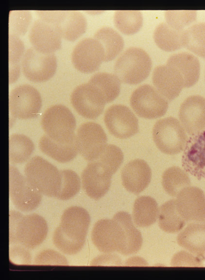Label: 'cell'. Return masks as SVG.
Segmentation results:
<instances>
[{
	"label": "cell",
	"instance_id": "32",
	"mask_svg": "<svg viewBox=\"0 0 205 280\" xmlns=\"http://www.w3.org/2000/svg\"><path fill=\"white\" fill-rule=\"evenodd\" d=\"M88 82L101 91L106 103L113 101L120 94L121 81L115 74L107 72H97L90 77Z\"/></svg>",
	"mask_w": 205,
	"mask_h": 280
},
{
	"label": "cell",
	"instance_id": "31",
	"mask_svg": "<svg viewBox=\"0 0 205 280\" xmlns=\"http://www.w3.org/2000/svg\"><path fill=\"white\" fill-rule=\"evenodd\" d=\"M158 218L160 228L166 232L171 233L180 231L186 222L177 211L175 199L168 201L161 206Z\"/></svg>",
	"mask_w": 205,
	"mask_h": 280
},
{
	"label": "cell",
	"instance_id": "34",
	"mask_svg": "<svg viewBox=\"0 0 205 280\" xmlns=\"http://www.w3.org/2000/svg\"><path fill=\"white\" fill-rule=\"evenodd\" d=\"M162 184L168 194L177 196L183 189L190 186V180L185 171L178 167L173 166L164 172Z\"/></svg>",
	"mask_w": 205,
	"mask_h": 280
},
{
	"label": "cell",
	"instance_id": "43",
	"mask_svg": "<svg viewBox=\"0 0 205 280\" xmlns=\"http://www.w3.org/2000/svg\"><path fill=\"white\" fill-rule=\"evenodd\" d=\"M9 64L19 63L25 52L22 40L19 36L9 33Z\"/></svg>",
	"mask_w": 205,
	"mask_h": 280
},
{
	"label": "cell",
	"instance_id": "45",
	"mask_svg": "<svg viewBox=\"0 0 205 280\" xmlns=\"http://www.w3.org/2000/svg\"><path fill=\"white\" fill-rule=\"evenodd\" d=\"M38 18L48 23L56 28L63 19L66 11H35Z\"/></svg>",
	"mask_w": 205,
	"mask_h": 280
},
{
	"label": "cell",
	"instance_id": "18",
	"mask_svg": "<svg viewBox=\"0 0 205 280\" xmlns=\"http://www.w3.org/2000/svg\"><path fill=\"white\" fill-rule=\"evenodd\" d=\"M28 38L32 47L43 53H54L61 47L62 37L54 26L38 18L29 31Z\"/></svg>",
	"mask_w": 205,
	"mask_h": 280
},
{
	"label": "cell",
	"instance_id": "25",
	"mask_svg": "<svg viewBox=\"0 0 205 280\" xmlns=\"http://www.w3.org/2000/svg\"><path fill=\"white\" fill-rule=\"evenodd\" d=\"M178 245L194 255L205 254V222H191L178 234Z\"/></svg>",
	"mask_w": 205,
	"mask_h": 280
},
{
	"label": "cell",
	"instance_id": "20",
	"mask_svg": "<svg viewBox=\"0 0 205 280\" xmlns=\"http://www.w3.org/2000/svg\"><path fill=\"white\" fill-rule=\"evenodd\" d=\"M179 117L185 130L190 135L205 129V98L191 95L181 105Z\"/></svg>",
	"mask_w": 205,
	"mask_h": 280
},
{
	"label": "cell",
	"instance_id": "36",
	"mask_svg": "<svg viewBox=\"0 0 205 280\" xmlns=\"http://www.w3.org/2000/svg\"><path fill=\"white\" fill-rule=\"evenodd\" d=\"M114 23L122 34L133 35L137 32L142 26V15L137 10L116 11L114 16Z\"/></svg>",
	"mask_w": 205,
	"mask_h": 280
},
{
	"label": "cell",
	"instance_id": "26",
	"mask_svg": "<svg viewBox=\"0 0 205 280\" xmlns=\"http://www.w3.org/2000/svg\"><path fill=\"white\" fill-rule=\"evenodd\" d=\"M87 20L85 16L78 11H66L65 16L56 28L62 38L74 41L85 32Z\"/></svg>",
	"mask_w": 205,
	"mask_h": 280
},
{
	"label": "cell",
	"instance_id": "14",
	"mask_svg": "<svg viewBox=\"0 0 205 280\" xmlns=\"http://www.w3.org/2000/svg\"><path fill=\"white\" fill-rule=\"evenodd\" d=\"M104 123L109 132L121 139L130 138L138 131V120L127 106L113 105L105 112Z\"/></svg>",
	"mask_w": 205,
	"mask_h": 280
},
{
	"label": "cell",
	"instance_id": "29",
	"mask_svg": "<svg viewBox=\"0 0 205 280\" xmlns=\"http://www.w3.org/2000/svg\"><path fill=\"white\" fill-rule=\"evenodd\" d=\"M184 31L175 29L166 22L161 23L154 30V39L161 49L168 52L174 51L183 46Z\"/></svg>",
	"mask_w": 205,
	"mask_h": 280
},
{
	"label": "cell",
	"instance_id": "42",
	"mask_svg": "<svg viewBox=\"0 0 205 280\" xmlns=\"http://www.w3.org/2000/svg\"><path fill=\"white\" fill-rule=\"evenodd\" d=\"M34 263L41 265H68L64 256L52 249H46L39 252L35 257Z\"/></svg>",
	"mask_w": 205,
	"mask_h": 280
},
{
	"label": "cell",
	"instance_id": "35",
	"mask_svg": "<svg viewBox=\"0 0 205 280\" xmlns=\"http://www.w3.org/2000/svg\"><path fill=\"white\" fill-rule=\"evenodd\" d=\"M183 46L196 55L205 58V22H200L185 30Z\"/></svg>",
	"mask_w": 205,
	"mask_h": 280
},
{
	"label": "cell",
	"instance_id": "40",
	"mask_svg": "<svg viewBox=\"0 0 205 280\" xmlns=\"http://www.w3.org/2000/svg\"><path fill=\"white\" fill-rule=\"evenodd\" d=\"M96 160L104 164L114 174L123 162V154L118 146L108 144Z\"/></svg>",
	"mask_w": 205,
	"mask_h": 280
},
{
	"label": "cell",
	"instance_id": "30",
	"mask_svg": "<svg viewBox=\"0 0 205 280\" xmlns=\"http://www.w3.org/2000/svg\"><path fill=\"white\" fill-rule=\"evenodd\" d=\"M121 226L125 239V255L137 252L141 248L142 237L133 223L132 217L125 211H120L113 217Z\"/></svg>",
	"mask_w": 205,
	"mask_h": 280
},
{
	"label": "cell",
	"instance_id": "23",
	"mask_svg": "<svg viewBox=\"0 0 205 280\" xmlns=\"http://www.w3.org/2000/svg\"><path fill=\"white\" fill-rule=\"evenodd\" d=\"M174 68L181 75L184 88H189L198 81L200 72V62L197 57L187 52L173 54L167 64Z\"/></svg>",
	"mask_w": 205,
	"mask_h": 280
},
{
	"label": "cell",
	"instance_id": "19",
	"mask_svg": "<svg viewBox=\"0 0 205 280\" xmlns=\"http://www.w3.org/2000/svg\"><path fill=\"white\" fill-rule=\"evenodd\" d=\"M90 222V217L86 210L81 207L71 206L64 210L59 227L67 237L84 244Z\"/></svg>",
	"mask_w": 205,
	"mask_h": 280
},
{
	"label": "cell",
	"instance_id": "16",
	"mask_svg": "<svg viewBox=\"0 0 205 280\" xmlns=\"http://www.w3.org/2000/svg\"><path fill=\"white\" fill-rule=\"evenodd\" d=\"M176 197V209L186 222H205V195L201 189L187 187Z\"/></svg>",
	"mask_w": 205,
	"mask_h": 280
},
{
	"label": "cell",
	"instance_id": "2",
	"mask_svg": "<svg viewBox=\"0 0 205 280\" xmlns=\"http://www.w3.org/2000/svg\"><path fill=\"white\" fill-rule=\"evenodd\" d=\"M24 175L42 195L56 197L61 187V175L56 166L39 156L30 159L24 168Z\"/></svg>",
	"mask_w": 205,
	"mask_h": 280
},
{
	"label": "cell",
	"instance_id": "11",
	"mask_svg": "<svg viewBox=\"0 0 205 280\" xmlns=\"http://www.w3.org/2000/svg\"><path fill=\"white\" fill-rule=\"evenodd\" d=\"M70 102L80 115L88 119L98 117L106 103L101 91L88 82L79 85L74 89L70 95Z\"/></svg>",
	"mask_w": 205,
	"mask_h": 280
},
{
	"label": "cell",
	"instance_id": "4",
	"mask_svg": "<svg viewBox=\"0 0 205 280\" xmlns=\"http://www.w3.org/2000/svg\"><path fill=\"white\" fill-rule=\"evenodd\" d=\"M76 124L72 112L62 105L50 106L41 118V126L46 135L59 142H68L76 136Z\"/></svg>",
	"mask_w": 205,
	"mask_h": 280
},
{
	"label": "cell",
	"instance_id": "9",
	"mask_svg": "<svg viewBox=\"0 0 205 280\" xmlns=\"http://www.w3.org/2000/svg\"><path fill=\"white\" fill-rule=\"evenodd\" d=\"M9 195L18 210L28 212L36 209L42 200V194L29 182L25 175L13 166H9Z\"/></svg>",
	"mask_w": 205,
	"mask_h": 280
},
{
	"label": "cell",
	"instance_id": "17",
	"mask_svg": "<svg viewBox=\"0 0 205 280\" xmlns=\"http://www.w3.org/2000/svg\"><path fill=\"white\" fill-rule=\"evenodd\" d=\"M182 157L184 170L199 180L205 177V129L188 139Z\"/></svg>",
	"mask_w": 205,
	"mask_h": 280
},
{
	"label": "cell",
	"instance_id": "15",
	"mask_svg": "<svg viewBox=\"0 0 205 280\" xmlns=\"http://www.w3.org/2000/svg\"><path fill=\"white\" fill-rule=\"evenodd\" d=\"M113 175L111 171L100 161L96 160L90 162L81 175L83 190L91 198L100 199L108 191Z\"/></svg>",
	"mask_w": 205,
	"mask_h": 280
},
{
	"label": "cell",
	"instance_id": "3",
	"mask_svg": "<svg viewBox=\"0 0 205 280\" xmlns=\"http://www.w3.org/2000/svg\"><path fill=\"white\" fill-rule=\"evenodd\" d=\"M152 66L151 59L144 50L131 47L117 60L114 70L121 82L134 85L142 82L148 77Z\"/></svg>",
	"mask_w": 205,
	"mask_h": 280
},
{
	"label": "cell",
	"instance_id": "21",
	"mask_svg": "<svg viewBox=\"0 0 205 280\" xmlns=\"http://www.w3.org/2000/svg\"><path fill=\"white\" fill-rule=\"evenodd\" d=\"M152 80L155 88L168 101L176 98L184 88V81L180 73L167 64L154 68Z\"/></svg>",
	"mask_w": 205,
	"mask_h": 280
},
{
	"label": "cell",
	"instance_id": "12",
	"mask_svg": "<svg viewBox=\"0 0 205 280\" xmlns=\"http://www.w3.org/2000/svg\"><path fill=\"white\" fill-rule=\"evenodd\" d=\"M76 138L79 152L90 162L97 159L107 145V138L103 129L94 122L81 124L77 130Z\"/></svg>",
	"mask_w": 205,
	"mask_h": 280
},
{
	"label": "cell",
	"instance_id": "46",
	"mask_svg": "<svg viewBox=\"0 0 205 280\" xmlns=\"http://www.w3.org/2000/svg\"><path fill=\"white\" fill-rule=\"evenodd\" d=\"M20 66L19 63L9 64V83H15L20 75Z\"/></svg>",
	"mask_w": 205,
	"mask_h": 280
},
{
	"label": "cell",
	"instance_id": "24",
	"mask_svg": "<svg viewBox=\"0 0 205 280\" xmlns=\"http://www.w3.org/2000/svg\"><path fill=\"white\" fill-rule=\"evenodd\" d=\"M39 147L45 155L60 163L72 160L79 152L76 135L70 141L62 143L52 140L45 134L39 140Z\"/></svg>",
	"mask_w": 205,
	"mask_h": 280
},
{
	"label": "cell",
	"instance_id": "44",
	"mask_svg": "<svg viewBox=\"0 0 205 280\" xmlns=\"http://www.w3.org/2000/svg\"><path fill=\"white\" fill-rule=\"evenodd\" d=\"M10 248L9 257L11 262L18 265H27L31 263V256L28 248L18 244L14 245Z\"/></svg>",
	"mask_w": 205,
	"mask_h": 280
},
{
	"label": "cell",
	"instance_id": "38",
	"mask_svg": "<svg viewBox=\"0 0 205 280\" xmlns=\"http://www.w3.org/2000/svg\"><path fill=\"white\" fill-rule=\"evenodd\" d=\"M32 19V14L29 10L11 11L9 16V33L18 36L25 35Z\"/></svg>",
	"mask_w": 205,
	"mask_h": 280
},
{
	"label": "cell",
	"instance_id": "41",
	"mask_svg": "<svg viewBox=\"0 0 205 280\" xmlns=\"http://www.w3.org/2000/svg\"><path fill=\"white\" fill-rule=\"evenodd\" d=\"M52 240L55 246L61 252L67 255L78 253L84 245V244L75 242L67 237L59 226L54 231Z\"/></svg>",
	"mask_w": 205,
	"mask_h": 280
},
{
	"label": "cell",
	"instance_id": "6",
	"mask_svg": "<svg viewBox=\"0 0 205 280\" xmlns=\"http://www.w3.org/2000/svg\"><path fill=\"white\" fill-rule=\"evenodd\" d=\"M130 103L139 117L148 119L163 116L169 106L168 100L155 88L148 84L136 89L131 96Z\"/></svg>",
	"mask_w": 205,
	"mask_h": 280
},
{
	"label": "cell",
	"instance_id": "33",
	"mask_svg": "<svg viewBox=\"0 0 205 280\" xmlns=\"http://www.w3.org/2000/svg\"><path fill=\"white\" fill-rule=\"evenodd\" d=\"M34 149L32 140L27 136L13 134L9 139V160L14 163H22L30 157Z\"/></svg>",
	"mask_w": 205,
	"mask_h": 280
},
{
	"label": "cell",
	"instance_id": "27",
	"mask_svg": "<svg viewBox=\"0 0 205 280\" xmlns=\"http://www.w3.org/2000/svg\"><path fill=\"white\" fill-rule=\"evenodd\" d=\"M159 208L154 199L141 196L136 199L133 210V219L136 226L147 227L154 224L158 218Z\"/></svg>",
	"mask_w": 205,
	"mask_h": 280
},
{
	"label": "cell",
	"instance_id": "7",
	"mask_svg": "<svg viewBox=\"0 0 205 280\" xmlns=\"http://www.w3.org/2000/svg\"><path fill=\"white\" fill-rule=\"evenodd\" d=\"M91 239L93 244L102 252L117 251L125 254V239L123 230L115 219H102L94 225Z\"/></svg>",
	"mask_w": 205,
	"mask_h": 280
},
{
	"label": "cell",
	"instance_id": "5",
	"mask_svg": "<svg viewBox=\"0 0 205 280\" xmlns=\"http://www.w3.org/2000/svg\"><path fill=\"white\" fill-rule=\"evenodd\" d=\"M154 141L162 152L173 155L182 152L188 137L179 121L169 117L157 121L153 129Z\"/></svg>",
	"mask_w": 205,
	"mask_h": 280
},
{
	"label": "cell",
	"instance_id": "39",
	"mask_svg": "<svg viewBox=\"0 0 205 280\" xmlns=\"http://www.w3.org/2000/svg\"><path fill=\"white\" fill-rule=\"evenodd\" d=\"M194 10H168L165 11L166 22L173 28L185 30L184 28L193 22L196 18Z\"/></svg>",
	"mask_w": 205,
	"mask_h": 280
},
{
	"label": "cell",
	"instance_id": "1",
	"mask_svg": "<svg viewBox=\"0 0 205 280\" xmlns=\"http://www.w3.org/2000/svg\"><path fill=\"white\" fill-rule=\"evenodd\" d=\"M10 219V243L18 244L28 249H34L45 239L48 228L46 220L36 214L23 215L11 210Z\"/></svg>",
	"mask_w": 205,
	"mask_h": 280
},
{
	"label": "cell",
	"instance_id": "10",
	"mask_svg": "<svg viewBox=\"0 0 205 280\" xmlns=\"http://www.w3.org/2000/svg\"><path fill=\"white\" fill-rule=\"evenodd\" d=\"M42 107V99L38 91L29 84H22L14 88L9 97L11 114L19 119L34 118Z\"/></svg>",
	"mask_w": 205,
	"mask_h": 280
},
{
	"label": "cell",
	"instance_id": "8",
	"mask_svg": "<svg viewBox=\"0 0 205 280\" xmlns=\"http://www.w3.org/2000/svg\"><path fill=\"white\" fill-rule=\"evenodd\" d=\"M20 65L22 73L28 80L41 83L54 75L57 68V59L54 53H41L31 47L25 51Z\"/></svg>",
	"mask_w": 205,
	"mask_h": 280
},
{
	"label": "cell",
	"instance_id": "13",
	"mask_svg": "<svg viewBox=\"0 0 205 280\" xmlns=\"http://www.w3.org/2000/svg\"><path fill=\"white\" fill-rule=\"evenodd\" d=\"M104 57L102 45L94 37L80 40L71 53V61L74 67L83 73H91L97 70L104 61Z\"/></svg>",
	"mask_w": 205,
	"mask_h": 280
},
{
	"label": "cell",
	"instance_id": "22",
	"mask_svg": "<svg viewBox=\"0 0 205 280\" xmlns=\"http://www.w3.org/2000/svg\"><path fill=\"white\" fill-rule=\"evenodd\" d=\"M121 177L123 186L128 192L138 194L149 185L152 171L145 160L136 159L124 167L121 171Z\"/></svg>",
	"mask_w": 205,
	"mask_h": 280
},
{
	"label": "cell",
	"instance_id": "37",
	"mask_svg": "<svg viewBox=\"0 0 205 280\" xmlns=\"http://www.w3.org/2000/svg\"><path fill=\"white\" fill-rule=\"evenodd\" d=\"M60 172L61 185L56 198L62 200L71 199L80 190V178L76 172L70 169L62 170Z\"/></svg>",
	"mask_w": 205,
	"mask_h": 280
},
{
	"label": "cell",
	"instance_id": "28",
	"mask_svg": "<svg viewBox=\"0 0 205 280\" xmlns=\"http://www.w3.org/2000/svg\"><path fill=\"white\" fill-rule=\"evenodd\" d=\"M94 38L102 45L105 54L104 62L114 59L121 52L124 46L122 36L115 30L108 26L99 28Z\"/></svg>",
	"mask_w": 205,
	"mask_h": 280
}]
</instances>
